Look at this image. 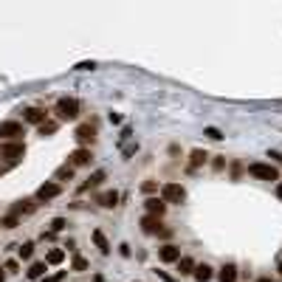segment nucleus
I'll return each instance as SVG.
<instances>
[{"label":"nucleus","mask_w":282,"mask_h":282,"mask_svg":"<svg viewBox=\"0 0 282 282\" xmlns=\"http://www.w3.org/2000/svg\"><path fill=\"white\" fill-rule=\"evenodd\" d=\"M161 200L164 203H183L186 200V189L181 183H164L161 186Z\"/></svg>","instance_id":"1"},{"label":"nucleus","mask_w":282,"mask_h":282,"mask_svg":"<svg viewBox=\"0 0 282 282\" xmlns=\"http://www.w3.org/2000/svg\"><path fill=\"white\" fill-rule=\"evenodd\" d=\"M249 175L251 178H260V181H280V169L271 164H251Z\"/></svg>","instance_id":"2"},{"label":"nucleus","mask_w":282,"mask_h":282,"mask_svg":"<svg viewBox=\"0 0 282 282\" xmlns=\"http://www.w3.org/2000/svg\"><path fill=\"white\" fill-rule=\"evenodd\" d=\"M57 113H59V119H62V121H71V119H76V116H79V102L62 96V99L57 102Z\"/></svg>","instance_id":"3"},{"label":"nucleus","mask_w":282,"mask_h":282,"mask_svg":"<svg viewBox=\"0 0 282 282\" xmlns=\"http://www.w3.org/2000/svg\"><path fill=\"white\" fill-rule=\"evenodd\" d=\"M20 135H26V130H23L20 121H0V138H3V141H15Z\"/></svg>","instance_id":"4"},{"label":"nucleus","mask_w":282,"mask_h":282,"mask_svg":"<svg viewBox=\"0 0 282 282\" xmlns=\"http://www.w3.org/2000/svg\"><path fill=\"white\" fill-rule=\"evenodd\" d=\"M0 155L9 158V161H20V158L26 155V144H20V141H6V144L0 147Z\"/></svg>","instance_id":"5"},{"label":"nucleus","mask_w":282,"mask_h":282,"mask_svg":"<svg viewBox=\"0 0 282 282\" xmlns=\"http://www.w3.org/2000/svg\"><path fill=\"white\" fill-rule=\"evenodd\" d=\"M57 195H59V183H43V186H40V189H37V200H43V203H45V200H51V198H57Z\"/></svg>","instance_id":"6"},{"label":"nucleus","mask_w":282,"mask_h":282,"mask_svg":"<svg viewBox=\"0 0 282 282\" xmlns=\"http://www.w3.org/2000/svg\"><path fill=\"white\" fill-rule=\"evenodd\" d=\"M158 260L161 263H178L181 260V249L178 246H164V249H158Z\"/></svg>","instance_id":"7"},{"label":"nucleus","mask_w":282,"mask_h":282,"mask_svg":"<svg viewBox=\"0 0 282 282\" xmlns=\"http://www.w3.org/2000/svg\"><path fill=\"white\" fill-rule=\"evenodd\" d=\"M88 164H90V149L79 147L71 152V166H88Z\"/></svg>","instance_id":"8"},{"label":"nucleus","mask_w":282,"mask_h":282,"mask_svg":"<svg viewBox=\"0 0 282 282\" xmlns=\"http://www.w3.org/2000/svg\"><path fill=\"white\" fill-rule=\"evenodd\" d=\"M144 206H147V212L152 217H161L166 212V203L161 198H147V200H144Z\"/></svg>","instance_id":"9"},{"label":"nucleus","mask_w":282,"mask_h":282,"mask_svg":"<svg viewBox=\"0 0 282 282\" xmlns=\"http://www.w3.org/2000/svg\"><path fill=\"white\" fill-rule=\"evenodd\" d=\"M141 232H144V234H158V232H161V220H158V217H152V215L141 217Z\"/></svg>","instance_id":"10"},{"label":"nucleus","mask_w":282,"mask_h":282,"mask_svg":"<svg viewBox=\"0 0 282 282\" xmlns=\"http://www.w3.org/2000/svg\"><path fill=\"white\" fill-rule=\"evenodd\" d=\"M74 135H76V141H79V144H90V141H93V135H96V130H93L90 124H79Z\"/></svg>","instance_id":"11"},{"label":"nucleus","mask_w":282,"mask_h":282,"mask_svg":"<svg viewBox=\"0 0 282 282\" xmlns=\"http://www.w3.org/2000/svg\"><path fill=\"white\" fill-rule=\"evenodd\" d=\"M217 280L220 282H237V266H223L220 271H217Z\"/></svg>","instance_id":"12"},{"label":"nucleus","mask_w":282,"mask_h":282,"mask_svg":"<svg viewBox=\"0 0 282 282\" xmlns=\"http://www.w3.org/2000/svg\"><path fill=\"white\" fill-rule=\"evenodd\" d=\"M99 203L104 206V209L116 206V203H119V192H116V189H107V192H102V195H99Z\"/></svg>","instance_id":"13"},{"label":"nucleus","mask_w":282,"mask_h":282,"mask_svg":"<svg viewBox=\"0 0 282 282\" xmlns=\"http://www.w3.org/2000/svg\"><path fill=\"white\" fill-rule=\"evenodd\" d=\"M192 277H195L198 282H209L212 277H215V271H212V268L203 263V266H195V274H192Z\"/></svg>","instance_id":"14"},{"label":"nucleus","mask_w":282,"mask_h":282,"mask_svg":"<svg viewBox=\"0 0 282 282\" xmlns=\"http://www.w3.org/2000/svg\"><path fill=\"white\" fill-rule=\"evenodd\" d=\"M26 121H31V124H43V121H45V110H40V107H29V110H26Z\"/></svg>","instance_id":"15"},{"label":"nucleus","mask_w":282,"mask_h":282,"mask_svg":"<svg viewBox=\"0 0 282 282\" xmlns=\"http://www.w3.org/2000/svg\"><path fill=\"white\" fill-rule=\"evenodd\" d=\"M65 260V251L62 249H51L48 254H45V266H59Z\"/></svg>","instance_id":"16"},{"label":"nucleus","mask_w":282,"mask_h":282,"mask_svg":"<svg viewBox=\"0 0 282 282\" xmlns=\"http://www.w3.org/2000/svg\"><path fill=\"white\" fill-rule=\"evenodd\" d=\"M200 164H206V152H203V149H192V155H189V169L195 172Z\"/></svg>","instance_id":"17"},{"label":"nucleus","mask_w":282,"mask_h":282,"mask_svg":"<svg viewBox=\"0 0 282 282\" xmlns=\"http://www.w3.org/2000/svg\"><path fill=\"white\" fill-rule=\"evenodd\" d=\"M93 243H96V249H99L102 254H104V257H107V254H110V243H107V240H104V234H102L99 229H96V232H93Z\"/></svg>","instance_id":"18"},{"label":"nucleus","mask_w":282,"mask_h":282,"mask_svg":"<svg viewBox=\"0 0 282 282\" xmlns=\"http://www.w3.org/2000/svg\"><path fill=\"white\" fill-rule=\"evenodd\" d=\"M178 271L181 274H195V260L192 257H181L178 260Z\"/></svg>","instance_id":"19"},{"label":"nucleus","mask_w":282,"mask_h":282,"mask_svg":"<svg viewBox=\"0 0 282 282\" xmlns=\"http://www.w3.org/2000/svg\"><path fill=\"white\" fill-rule=\"evenodd\" d=\"M45 268H48L45 263H34V266L29 268V280H37V282H40V277L45 274Z\"/></svg>","instance_id":"20"},{"label":"nucleus","mask_w":282,"mask_h":282,"mask_svg":"<svg viewBox=\"0 0 282 282\" xmlns=\"http://www.w3.org/2000/svg\"><path fill=\"white\" fill-rule=\"evenodd\" d=\"M17 254H20V260H29L34 254V243H23V246L17 249Z\"/></svg>","instance_id":"21"},{"label":"nucleus","mask_w":282,"mask_h":282,"mask_svg":"<svg viewBox=\"0 0 282 282\" xmlns=\"http://www.w3.org/2000/svg\"><path fill=\"white\" fill-rule=\"evenodd\" d=\"M102 181H104V172H102V169H96V172L88 178V183H85L82 189H88V186H96V183H102Z\"/></svg>","instance_id":"22"},{"label":"nucleus","mask_w":282,"mask_h":282,"mask_svg":"<svg viewBox=\"0 0 282 282\" xmlns=\"http://www.w3.org/2000/svg\"><path fill=\"white\" fill-rule=\"evenodd\" d=\"M54 130H57V121H43V124H40V133L43 135H51Z\"/></svg>","instance_id":"23"},{"label":"nucleus","mask_w":282,"mask_h":282,"mask_svg":"<svg viewBox=\"0 0 282 282\" xmlns=\"http://www.w3.org/2000/svg\"><path fill=\"white\" fill-rule=\"evenodd\" d=\"M68 223H65V217H54V223H51V232H62Z\"/></svg>","instance_id":"24"},{"label":"nucleus","mask_w":282,"mask_h":282,"mask_svg":"<svg viewBox=\"0 0 282 282\" xmlns=\"http://www.w3.org/2000/svg\"><path fill=\"white\" fill-rule=\"evenodd\" d=\"M141 189H144L147 195H152V192H158V183H155V181H144V183H141Z\"/></svg>","instance_id":"25"},{"label":"nucleus","mask_w":282,"mask_h":282,"mask_svg":"<svg viewBox=\"0 0 282 282\" xmlns=\"http://www.w3.org/2000/svg\"><path fill=\"white\" fill-rule=\"evenodd\" d=\"M74 175V166H59L57 169V178H71Z\"/></svg>","instance_id":"26"},{"label":"nucleus","mask_w":282,"mask_h":282,"mask_svg":"<svg viewBox=\"0 0 282 282\" xmlns=\"http://www.w3.org/2000/svg\"><path fill=\"white\" fill-rule=\"evenodd\" d=\"M206 135H209V138H215V141H220V138H223V133H220L217 127H206Z\"/></svg>","instance_id":"27"},{"label":"nucleus","mask_w":282,"mask_h":282,"mask_svg":"<svg viewBox=\"0 0 282 282\" xmlns=\"http://www.w3.org/2000/svg\"><path fill=\"white\" fill-rule=\"evenodd\" d=\"M3 226H6V229H15L17 226V215H9L6 220H3Z\"/></svg>","instance_id":"28"},{"label":"nucleus","mask_w":282,"mask_h":282,"mask_svg":"<svg viewBox=\"0 0 282 282\" xmlns=\"http://www.w3.org/2000/svg\"><path fill=\"white\" fill-rule=\"evenodd\" d=\"M85 268H88V263H85L82 257H76V260H74V271H85Z\"/></svg>","instance_id":"29"},{"label":"nucleus","mask_w":282,"mask_h":282,"mask_svg":"<svg viewBox=\"0 0 282 282\" xmlns=\"http://www.w3.org/2000/svg\"><path fill=\"white\" fill-rule=\"evenodd\" d=\"M93 68H96V62H79L76 71H93Z\"/></svg>","instance_id":"30"},{"label":"nucleus","mask_w":282,"mask_h":282,"mask_svg":"<svg viewBox=\"0 0 282 282\" xmlns=\"http://www.w3.org/2000/svg\"><path fill=\"white\" fill-rule=\"evenodd\" d=\"M135 149H138V144H127V147H124V155H133Z\"/></svg>","instance_id":"31"},{"label":"nucleus","mask_w":282,"mask_h":282,"mask_svg":"<svg viewBox=\"0 0 282 282\" xmlns=\"http://www.w3.org/2000/svg\"><path fill=\"white\" fill-rule=\"evenodd\" d=\"M107 119H110V124H121V116H119V113H110Z\"/></svg>","instance_id":"32"},{"label":"nucleus","mask_w":282,"mask_h":282,"mask_svg":"<svg viewBox=\"0 0 282 282\" xmlns=\"http://www.w3.org/2000/svg\"><path fill=\"white\" fill-rule=\"evenodd\" d=\"M119 251H121V257H130V246L124 243V246H119Z\"/></svg>","instance_id":"33"},{"label":"nucleus","mask_w":282,"mask_h":282,"mask_svg":"<svg viewBox=\"0 0 282 282\" xmlns=\"http://www.w3.org/2000/svg\"><path fill=\"white\" fill-rule=\"evenodd\" d=\"M6 271H17V260H9L6 263Z\"/></svg>","instance_id":"34"},{"label":"nucleus","mask_w":282,"mask_h":282,"mask_svg":"<svg viewBox=\"0 0 282 282\" xmlns=\"http://www.w3.org/2000/svg\"><path fill=\"white\" fill-rule=\"evenodd\" d=\"M158 277H161V280H164V282H175V280H172V277H169V274H164V271H158Z\"/></svg>","instance_id":"35"},{"label":"nucleus","mask_w":282,"mask_h":282,"mask_svg":"<svg viewBox=\"0 0 282 282\" xmlns=\"http://www.w3.org/2000/svg\"><path fill=\"white\" fill-rule=\"evenodd\" d=\"M277 198H280V200H282V181H280V183H277Z\"/></svg>","instance_id":"36"},{"label":"nucleus","mask_w":282,"mask_h":282,"mask_svg":"<svg viewBox=\"0 0 282 282\" xmlns=\"http://www.w3.org/2000/svg\"><path fill=\"white\" fill-rule=\"evenodd\" d=\"M257 282H274V280H271V277H260Z\"/></svg>","instance_id":"37"},{"label":"nucleus","mask_w":282,"mask_h":282,"mask_svg":"<svg viewBox=\"0 0 282 282\" xmlns=\"http://www.w3.org/2000/svg\"><path fill=\"white\" fill-rule=\"evenodd\" d=\"M3 280H6V277H3V268H0V282H3Z\"/></svg>","instance_id":"38"},{"label":"nucleus","mask_w":282,"mask_h":282,"mask_svg":"<svg viewBox=\"0 0 282 282\" xmlns=\"http://www.w3.org/2000/svg\"><path fill=\"white\" fill-rule=\"evenodd\" d=\"M280 274H282V263H280Z\"/></svg>","instance_id":"39"}]
</instances>
